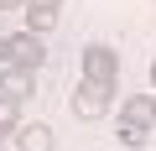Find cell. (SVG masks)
<instances>
[{"label": "cell", "instance_id": "obj_1", "mask_svg": "<svg viewBox=\"0 0 156 151\" xmlns=\"http://www.w3.org/2000/svg\"><path fill=\"white\" fill-rule=\"evenodd\" d=\"M78 63H83V84H109V89L120 84V52H115V47H104V42H89Z\"/></svg>", "mask_w": 156, "mask_h": 151}, {"label": "cell", "instance_id": "obj_2", "mask_svg": "<svg viewBox=\"0 0 156 151\" xmlns=\"http://www.w3.org/2000/svg\"><path fill=\"white\" fill-rule=\"evenodd\" d=\"M109 104H115V89L109 84H83V78H78V89H73V115L78 120H104L109 115Z\"/></svg>", "mask_w": 156, "mask_h": 151}, {"label": "cell", "instance_id": "obj_3", "mask_svg": "<svg viewBox=\"0 0 156 151\" xmlns=\"http://www.w3.org/2000/svg\"><path fill=\"white\" fill-rule=\"evenodd\" d=\"M5 63H16V68H42L47 63V42L42 37H31V31H16V37H5Z\"/></svg>", "mask_w": 156, "mask_h": 151}, {"label": "cell", "instance_id": "obj_4", "mask_svg": "<svg viewBox=\"0 0 156 151\" xmlns=\"http://www.w3.org/2000/svg\"><path fill=\"white\" fill-rule=\"evenodd\" d=\"M31 94H37V73H31V68H16V63H5V68H0V99L26 104Z\"/></svg>", "mask_w": 156, "mask_h": 151}, {"label": "cell", "instance_id": "obj_5", "mask_svg": "<svg viewBox=\"0 0 156 151\" xmlns=\"http://www.w3.org/2000/svg\"><path fill=\"white\" fill-rule=\"evenodd\" d=\"M57 146V130L52 125H16V151H52Z\"/></svg>", "mask_w": 156, "mask_h": 151}, {"label": "cell", "instance_id": "obj_6", "mask_svg": "<svg viewBox=\"0 0 156 151\" xmlns=\"http://www.w3.org/2000/svg\"><path fill=\"white\" fill-rule=\"evenodd\" d=\"M120 125H140V130H151V94H130V99L120 104Z\"/></svg>", "mask_w": 156, "mask_h": 151}, {"label": "cell", "instance_id": "obj_7", "mask_svg": "<svg viewBox=\"0 0 156 151\" xmlns=\"http://www.w3.org/2000/svg\"><path fill=\"white\" fill-rule=\"evenodd\" d=\"M52 26H57V11H26V31L31 37H47Z\"/></svg>", "mask_w": 156, "mask_h": 151}, {"label": "cell", "instance_id": "obj_8", "mask_svg": "<svg viewBox=\"0 0 156 151\" xmlns=\"http://www.w3.org/2000/svg\"><path fill=\"white\" fill-rule=\"evenodd\" d=\"M16 125H21V104L0 99V135H5V130H16Z\"/></svg>", "mask_w": 156, "mask_h": 151}, {"label": "cell", "instance_id": "obj_9", "mask_svg": "<svg viewBox=\"0 0 156 151\" xmlns=\"http://www.w3.org/2000/svg\"><path fill=\"white\" fill-rule=\"evenodd\" d=\"M140 141H146V130H140V125H120V146H125V151H135Z\"/></svg>", "mask_w": 156, "mask_h": 151}, {"label": "cell", "instance_id": "obj_10", "mask_svg": "<svg viewBox=\"0 0 156 151\" xmlns=\"http://www.w3.org/2000/svg\"><path fill=\"white\" fill-rule=\"evenodd\" d=\"M62 0H26V11H57Z\"/></svg>", "mask_w": 156, "mask_h": 151}, {"label": "cell", "instance_id": "obj_11", "mask_svg": "<svg viewBox=\"0 0 156 151\" xmlns=\"http://www.w3.org/2000/svg\"><path fill=\"white\" fill-rule=\"evenodd\" d=\"M11 5H26V0H0V11H11Z\"/></svg>", "mask_w": 156, "mask_h": 151}, {"label": "cell", "instance_id": "obj_12", "mask_svg": "<svg viewBox=\"0 0 156 151\" xmlns=\"http://www.w3.org/2000/svg\"><path fill=\"white\" fill-rule=\"evenodd\" d=\"M151 125H156V94H151Z\"/></svg>", "mask_w": 156, "mask_h": 151}, {"label": "cell", "instance_id": "obj_13", "mask_svg": "<svg viewBox=\"0 0 156 151\" xmlns=\"http://www.w3.org/2000/svg\"><path fill=\"white\" fill-rule=\"evenodd\" d=\"M0 63H5V37H0Z\"/></svg>", "mask_w": 156, "mask_h": 151}, {"label": "cell", "instance_id": "obj_14", "mask_svg": "<svg viewBox=\"0 0 156 151\" xmlns=\"http://www.w3.org/2000/svg\"><path fill=\"white\" fill-rule=\"evenodd\" d=\"M151 89H156V63H151Z\"/></svg>", "mask_w": 156, "mask_h": 151}]
</instances>
